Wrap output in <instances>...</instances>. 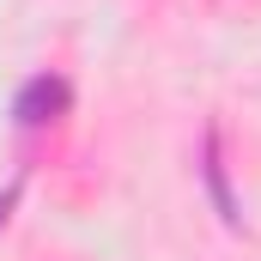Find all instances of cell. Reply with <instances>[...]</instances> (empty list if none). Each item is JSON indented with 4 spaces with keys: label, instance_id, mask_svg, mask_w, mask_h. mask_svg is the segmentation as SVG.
<instances>
[{
    "label": "cell",
    "instance_id": "3957f363",
    "mask_svg": "<svg viewBox=\"0 0 261 261\" xmlns=\"http://www.w3.org/2000/svg\"><path fill=\"white\" fill-rule=\"evenodd\" d=\"M12 200H18V189H0V225H6V213H12Z\"/></svg>",
    "mask_w": 261,
    "mask_h": 261
},
{
    "label": "cell",
    "instance_id": "6da1fadb",
    "mask_svg": "<svg viewBox=\"0 0 261 261\" xmlns=\"http://www.w3.org/2000/svg\"><path fill=\"white\" fill-rule=\"evenodd\" d=\"M67 103H73V91H67V79L55 73H37V79H24V91L12 97V116H18V128H43V122H55Z\"/></svg>",
    "mask_w": 261,
    "mask_h": 261
},
{
    "label": "cell",
    "instance_id": "7a4b0ae2",
    "mask_svg": "<svg viewBox=\"0 0 261 261\" xmlns=\"http://www.w3.org/2000/svg\"><path fill=\"white\" fill-rule=\"evenodd\" d=\"M200 182H206V200H213V213L237 231L243 225V213H237V195H231V176H225V152H219V128L200 134Z\"/></svg>",
    "mask_w": 261,
    "mask_h": 261
}]
</instances>
